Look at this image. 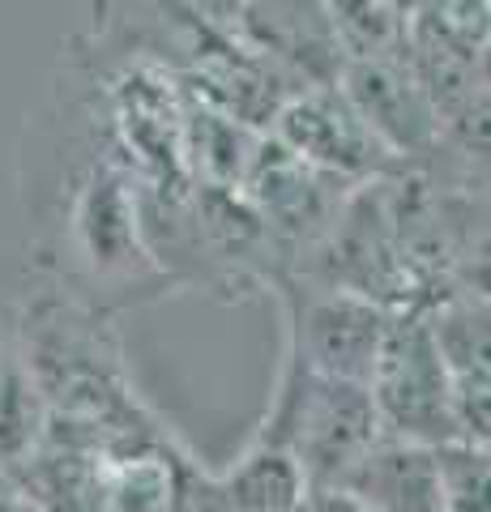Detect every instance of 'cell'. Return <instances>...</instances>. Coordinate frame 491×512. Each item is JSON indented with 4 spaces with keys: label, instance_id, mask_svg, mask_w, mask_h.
I'll use <instances>...</instances> for the list:
<instances>
[{
    "label": "cell",
    "instance_id": "cell-5",
    "mask_svg": "<svg viewBox=\"0 0 491 512\" xmlns=\"http://www.w3.org/2000/svg\"><path fill=\"white\" fill-rule=\"evenodd\" d=\"M389 329V312L359 291L312 299L299 320V363L316 376L368 384Z\"/></svg>",
    "mask_w": 491,
    "mask_h": 512
},
{
    "label": "cell",
    "instance_id": "cell-6",
    "mask_svg": "<svg viewBox=\"0 0 491 512\" xmlns=\"http://www.w3.org/2000/svg\"><path fill=\"white\" fill-rule=\"evenodd\" d=\"M342 491H351L372 512H445L440 508L436 448L402 444L380 436L368 457L346 474Z\"/></svg>",
    "mask_w": 491,
    "mask_h": 512
},
{
    "label": "cell",
    "instance_id": "cell-9",
    "mask_svg": "<svg viewBox=\"0 0 491 512\" xmlns=\"http://www.w3.org/2000/svg\"><path fill=\"white\" fill-rule=\"evenodd\" d=\"M312 512H372L342 487H312Z\"/></svg>",
    "mask_w": 491,
    "mask_h": 512
},
{
    "label": "cell",
    "instance_id": "cell-1",
    "mask_svg": "<svg viewBox=\"0 0 491 512\" xmlns=\"http://www.w3.org/2000/svg\"><path fill=\"white\" fill-rule=\"evenodd\" d=\"M368 393L380 419V436L402 440V444H423V448L462 440L453 376L427 312L410 308L389 316Z\"/></svg>",
    "mask_w": 491,
    "mask_h": 512
},
{
    "label": "cell",
    "instance_id": "cell-7",
    "mask_svg": "<svg viewBox=\"0 0 491 512\" xmlns=\"http://www.w3.org/2000/svg\"><path fill=\"white\" fill-rule=\"evenodd\" d=\"M214 512H312V483L291 453L257 444L223 483H214Z\"/></svg>",
    "mask_w": 491,
    "mask_h": 512
},
{
    "label": "cell",
    "instance_id": "cell-4",
    "mask_svg": "<svg viewBox=\"0 0 491 512\" xmlns=\"http://www.w3.org/2000/svg\"><path fill=\"white\" fill-rule=\"evenodd\" d=\"M278 141L282 150L295 154L304 167L325 171H376L385 163V146L368 133V124L355 116V107L342 99L338 86H316L299 99L278 107Z\"/></svg>",
    "mask_w": 491,
    "mask_h": 512
},
{
    "label": "cell",
    "instance_id": "cell-2",
    "mask_svg": "<svg viewBox=\"0 0 491 512\" xmlns=\"http://www.w3.org/2000/svg\"><path fill=\"white\" fill-rule=\"evenodd\" d=\"M376 440L380 419L368 384L329 380L299 363L291 384L282 389L274 431L261 444L291 453L312 487H342Z\"/></svg>",
    "mask_w": 491,
    "mask_h": 512
},
{
    "label": "cell",
    "instance_id": "cell-3",
    "mask_svg": "<svg viewBox=\"0 0 491 512\" xmlns=\"http://www.w3.org/2000/svg\"><path fill=\"white\" fill-rule=\"evenodd\" d=\"M342 99L389 154H419L440 137V116L406 60L342 64Z\"/></svg>",
    "mask_w": 491,
    "mask_h": 512
},
{
    "label": "cell",
    "instance_id": "cell-8",
    "mask_svg": "<svg viewBox=\"0 0 491 512\" xmlns=\"http://www.w3.org/2000/svg\"><path fill=\"white\" fill-rule=\"evenodd\" d=\"M436 478L445 512H491V448L470 440L440 444Z\"/></svg>",
    "mask_w": 491,
    "mask_h": 512
}]
</instances>
